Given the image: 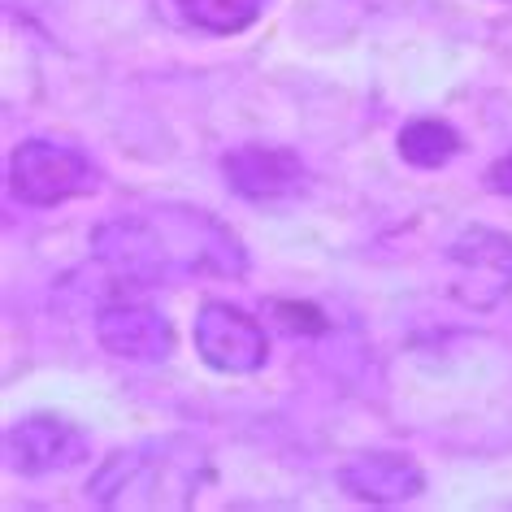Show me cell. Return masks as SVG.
<instances>
[{
  "label": "cell",
  "mask_w": 512,
  "mask_h": 512,
  "mask_svg": "<svg viewBox=\"0 0 512 512\" xmlns=\"http://www.w3.org/2000/svg\"><path fill=\"white\" fill-rule=\"evenodd\" d=\"M270 313L283 322V330H291V335H322V330L330 326L322 309H313V304H300V300H274Z\"/></svg>",
  "instance_id": "cell-12"
},
{
  "label": "cell",
  "mask_w": 512,
  "mask_h": 512,
  "mask_svg": "<svg viewBox=\"0 0 512 512\" xmlns=\"http://www.w3.org/2000/svg\"><path fill=\"white\" fill-rule=\"evenodd\" d=\"M339 486L361 504L374 508H391V504H408L426 491V473L413 456L400 452H361L339 469Z\"/></svg>",
  "instance_id": "cell-9"
},
{
  "label": "cell",
  "mask_w": 512,
  "mask_h": 512,
  "mask_svg": "<svg viewBox=\"0 0 512 512\" xmlns=\"http://www.w3.org/2000/svg\"><path fill=\"white\" fill-rule=\"evenodd\" d=\"M187 27L204 35H239L265 14V0H174Z\"/></svg>",
  "instance_id": "cell-11"
},
{
  "label": "cell",
  "mask_w": 512,
  "mask_h": 512,
  "mask_svg": "<svg viewBox=\"0 0 512 512\" xmlns=\"http://www.w3.org/2000/svg\"><path fill=\"white\" fill-rule=\"evenodd\" d=\"M5 460L22 478H48V473L74 469L87 460V434L66 417L35 413L9 426L5 434Z\"/></svg>",
  "instance_id": "cell-6"
},
{
  "label": "cell",
  "mask_w": 512,
  "mask_h": 512,
  "mask_svg": "<svg viewBox=\"0 0 512 512\" xmlns=\"http://www.w3.org/2000/svg\"><path fill=\"white\" fill-rule=\"evenodd\" d=\"M222 174H226V187L252 204H287L309 183L304 161L296 152L274 148V144H239L235 152L222 157Z\"/></svg>",
  "instance_id": "cell-7"
},
{
  "label": "cell",
  "mask_w": 512,
  "mask_h": 512,
  "mask_svg": "<svg viewBox=\"0 0 512 512\" xmlns=\"http://www.w3.org/2000/svg\"><path fill=\"white\" fill-rule=\"evenodd\" d=\"M100 183L87 152L57 139H22L9 157V191L31 209H57L66 200L92 196Z\"/></svg>",
  "instance_id": "cell-2"
},
{
  "label": "cell",
  "mask_w": 512,
  "mask_h": 512,
  "mask_svg": "<svg viewBox=\"0 0 512 512\" xmlns=\"http://www.w3.org/2000/svg\"><path fill=\"white\" fill-rule=\"evenodd\" d=\"M486 187H491L495 196H512V157H499L491 170H486Z\"/></svg>",
  "instance_id": "cell-13"
},
{
  "label": "cell",
  "mask_w": 512,
  "mask_h": 512,
  "mask_svg": "<svg viewBox=\"0 0 512 512\" xmlns=\"http://www.w3.org/2000/svg\"><path fill=\"white\" fill-rule=\"evenodd\" d=\"M465 148L456 135V126H447L439 118H417L400 131V157L417 170H443L456 152Z\"/></svg>",
  "instance_id": "cell-10"
},
{
  "label": "cell",
  "mask_w": 512,
  "mask_h": 512,
  "mask_svg": "<svg viewBox=\"0 0 512 512\" xmlns=\"http://www.w3.org/2000/svg\"><path fill=\"white\" fill-rule=\"evenodd\" d=\"M196 356L213 374H256L270 361V335L252 313H243L230 300H204L191 322Z\"/></svg>",
  "instance_id": "cell-5"
},
{
  "label": "cell",
  "mask_w": 512,
  "mask_h": 512,
  "mask_svg": "<svg viewBox=\"0 0 512 512\" xmlns=\"http://www.w3.org/2000/svg\"><path fill=\"white\" fill-rule=\"evenodd\" d=\"M452 296L473 313H491L512 296V235L491 226L460 230L447 248Z\"/></svg>",
  "instance_id": "cell-3"
},
{
  "label": "cell",
  "mask_w": 512,
  "mask_h": 512,
  "mask_svg": "<svg viewBox=\"0 0 512 512\" xmlns=\"http://www.w3.org/2000/svg\"><path fill=\"white\" fill-rule=\"evenodd\" d=\"M96 339L100 348L118 361L135 365H161L174 352V326L170 317L139 300H113L96 313Z\"/></svg>",
  "instance_id": "cell-8"
},
{
  "label": "cell",
  "mask_w": 512,
  "mask_h": 512,
  "mask_svg": "<svg viewBox=\"0 0 512 512\" xmlns=\"http://www.w3.org/2000/svg\"><path fill=\"white\" fill-rule=\"evenodd\" d=\"M209 478V456L191 439H152L100 460L87 499L100 508H183Z\"/></svg>",
  "instance_id": "cell-1"
},
{
  "label": "cell",
  "mask_w": 512,
  "mask_h": 512,
  "mask_svg": "<svg viewBox=\"0 0 512 512\" xmlns=\"http://www.w3.org/2000/svg\"><path fill=\"white\" fill-rule=\"evenodd\" d=\"M92 256L113 278H126V283H139V287H157L178 274L157 209L139 217H113V222L96 226Z\"/></svg>",
  "instance_id": "cell-4"
},
{
  "label": "cell",
  "mask_w": 512,
  "mask_h": 512,
  "mask_svg": "<svg viewBox=\"0 0 512 512\" xmlns=\"http://www.w3.org/2000/svg\"><path fill=\"white\" fill-rule=\"evenodd\" d=\"M14 9H44V5H53V0H9Z\"/></svg>",
  "instance_id": "cell-14"
}]
</instances>
